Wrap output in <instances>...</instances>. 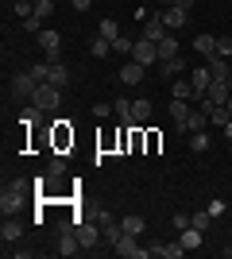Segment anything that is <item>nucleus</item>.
I'll list each match as a JSON object with an SVG mask.
<instances>
[{
	"instance_id": "obj_1",
	"label": "nucleus",
	"mask_w": 232,
	"mask_h": 259,
	"mask_svg": "<svg viewBox=\"0 0 232 259\" xmlns=\"http://www.w3.org/2000/svg\"><path fill=\"white\" fill-rule=\"evenodd\" d=\"M23 201H27V182L16 178V182H8V186H4V194H0V213H4V217L20 213Z\"/></svg>"
},
{
	"instance_id": "obj_2",
	"label": "nucleus",
	"mask_w": 232,
	"mask_h": 259,
	"mask_svg": "<svg viewBox=\"0 0 232 259\" xmlns=\"http://www.w3.org/2000/svg\"><path fill=\"white\" fill-rule=\"evenodd\" d=\"M31 105H39L43 112H55L58 105H62V85H55V81H39V89H35V101Z\"/></svg>"
},
{
	"instance_id": "obj_3",
	"label": "nucleus",
	"mask_w": 232,
	"mask_h": 259,
	"mask_svg": "<svg viewBox=\"0 0 232 259\" xmlns=\"http://www.w3.org/2000/svg\"><path fill=\"white\" fill-rule=\"evenodd\" d=\"M112 251L120 259H147L151 255V248H140V236H132V232H124V236L112 244Z\"/></svg>"
},
{
	"instance_id": "obj_4",
	"label": "nucleus",
	"mask_w": 232,
	"mask_h": 259,
	"mask_svg": "<svg viewBox=\"0 0 232 259\" xmlns=\"http://www.w3.org/2000/svg\"><path fill=\"white\" fill-rule=\"evenodd\" d=\"M39 47L47 51V62H62V35L58 31H39Z\"/></svg>"
},
{
	"instance_id": "obj_5",
	"label": "nucleus",
	"mask_w": 232,
	"mask_h": 259,
	"mask_svg": "<svg viewBox=\"0 0 232 259\" xmlns=\"http://www.w3.org/2000/svg\"><path fill=\"white\" fill-rule=\"evenodd\" d=\"M35 89H39L35 74H16V77H12V97H20V101H35Z\"/></svg>"
},
{
	"instance_id": "obj_6",
	"label": "nucleus",
	"mask_w": 232,
	"mask_h": 259,
	"mask_svg": "<svg viewBox=\"0 0 232 259\" xmlns=\"http://www.w3.org/2000/svg\"><path fill=\"white\" fill-rule=\"evenodd\" d=\"M74 232H77V240H81V248H97L101 244V225L97 221H77Z\"/></svg>"
},
{
	"instance_id": "obj_7",
	"label": "nucleus",
	"mask_w": 232,
	"mask_h": 259,
	"mask_svg": "<svg viewBox=\"0 0 232 259\" xmlns=\"http://www.w3.org/2000/svg\"><path fill=\"white\" fill-rule=\"evenodd\" d=\"M132 58L140 66H151V62H159V43H151V39H135V47H132Z\"/></svg>"
},
{
	"instance_id": "obj_8",
	"label": "nucleus",
	"mask_w": 232,
	"mask_h": 259,
	"mask_svg": "<svg viewBox=\"0 0 232 259\" xmlns=\"http://www.w3.org/2000/svg\"><path fill=\"white\" fill-rule=\"evenodd\" d=\"M190 85H194V93H198V101L209 93L213 85V74H209V66H194V74H190Z\"/></svg>"
},
{
	"instance_id": "obj_9",
	"label": "nucleus",
	"mask_w": 232,
	"mask_h": 259,
	"mask_svg": "<svg viewBox=\"0 0 232 259\" xmlns=\"http://www.w3.org/2000/svg\"><path fill=\"white\" fill-rule=\"evenodd\" d=\"M147 248H151V255H155V259H182V255H186V248H182L178 240H174V244H163V240H155V244H147Z\"/></svg>"
},
{
	"instance_id": "obj_10",
	"label": "nucleus",
	"mask_w": 232,
	"mask_h": 259,
	"mask_svg": "<svg viewBox=\"0 0 232 259\" xmlns=\"http://www.w3.org/2000/svg\"><path fill=\"white\" fill-rule=\"evenodd\" d=\"M159 20L166 23V31H178L182 23H186V8H178V4H170V8L159 12Z\"/></svg>"
},
{
	"instance_id": "obj_11",
	"label": "nucleus",
	"mask_w": 232,
	"mask_h": 259,
	"mask_svg": "<svg viewBox=\"0 0 232 259\" xmlns=\"http://www.w3.org/2000/svg\"><path fill=\"white\" fill-rule=\"evenodd\" d=\"M144 74H147V66H140L135 58L120 66V81H124V85H140V81H144Z\"/></svg>"
},
{
	"instance_id": "obj_12",
	"label": "nucleus",
	"mask_w": 232,
	"mask_h": 259,
	"mask_svg": "<svg viewBox=\"0 0 232 259\" xmlns=\"http://www.w3.org/2000/svg\"><path fill=\"white\" fill-rule=\"evenodd\" d=\"M20 236H23V225L16 221V213L4 217V225H0V240H4V244H16Z\"/></svg>"
},
{
	"instance_id": "obj_13",
	"label": "nucleus",
	"mask_w": 232,
	"mask_h": 259,
	"mask_svg": "<svg viewBox=\"0 0 232 259\" xmlns=\"http://www.w3.org/2000/svg\"><path fill=\"white\" fill-rule=\"evenodd\" d=\"M159 66H163V77H170V81L186 74V58H182V54H174V58H163Z\"/></svg>"
},
{
	"instance_id": "obj_14",
	"label": "nucleus",
	"mask_w": 232,
	"mask_h": 259,
	"mask_svg": "<svg viewBox=\"0 0 232 259\" xmlns=\"http://www.w3.org/2000/svg\"><path fill=\"white\" fill-rule=\"evenodd\" d=\"M228 89H232V81H217V77H213V85H209V93H205V97H209L213 105H228V97H232Z\"/></svg>"
},
{
	"instance_id": "obj_15",
	"label": "nucleus",
	"mask_w": 232,
	"mask_h": 259,
	"mask_svg": "<svg viewBox=\"0 0 232 259\" xmlns=\"http://www.w3.org/2000/svg\"><path fill=\"white\" fill-rule=\"evenodd\" d=\"M201 236H205V232L190 225V228H182V232H178V244H182L186 251H194V248H201Z\"/></svg>"
},
{
	"instance_id": "obj_16",
	"label": "nucleus",
	"mask_w": 232,
	"mask_h": 259,
	"mask_svg": "<svg viewBox=\"0 0 232 259\" xmlns=\"http://www.w3.org/2000/svg\"><path fill=\"white\" fill-rule=\"evenodd\" d=\"M201 128H209V112L194 108V112H190V120H186V124H182L178 132H186V136H190V132H201Z\"/></svg>"
},
{
	"instance_id": "obj_17",
	"label": "nucleus",
	"mask_w": 232,
	"mask_h": 259,
	"mask_svg": "<svg viewBox=\"0 0 232 259\" xmlns=\"http://www.w3.org/2000/svg\"><path fill=\"white\" fill-rule=\"evenodd\" d=\"M194 51H198L201 58H213V54H217V35H194Z\"/></svg>"
},
{
	"instance_id": "obj_18",
	"label": "nucleus",
	"mask_w": 232,
	"mask_h": 259,
	"mask_svg": "<svg viewBox=\"0 0 232 259\" xmlns=\"http://www.w3.org/2000/svg\"><path fill=\"white\" fill-rule=\"evenodd\" d=\"M166 35V23L159 20V16H147V23H144V39H151V43H159Z\"/></svg>"
},
{
	"instance_id": "obj_19",
	"label": "nucleus",
	"mask_w": 232,
	"mask_h": 259,
	"mask_svg": "<svg viewBox=\"0 0 232 259\" xmlns=\"http://www.w3.org/2000/svg\"><path fill=\"white\" fill-rule=\"evenodd\" d=\"M151 112H155V105H151L147 97L132 101V120H135V124H147V120H151Z\"/></svg>"
},
{
	"instance_id": "obj_20",
	"label": "nucleus",
	"mask_w": 232,
	"mask_h": 259,
	"mask_svg": "<svg viewBox=\"0 0 232 259\" xmlns=\"http://www.w3.org/2000/svg\"><path fill=\"white\" fill-rule=\"evenodd\" d=\"M170 93H174V101H198V93H194V85H190L186 77H174Z\"/></svg>"
},
{
	"instance_id": "obj_21",
	"label": "nucleus",
	"mask_w": 232,
	"mask_h": 259,
	"mask_svg": "<svg viewBox=\"0 0 232 259\" xmlns=\"http://www.w3.org/2000/svg\"><path fill=\"white\" fill-rule=\"evenodd\" d=\"M112 112L120 116L124 128H132V101H128V97H116V101H112Z\"/></svg>"
},
{
	"instance_id": "obj_22",
	"label": "nucleus",
	"mask_w": 232,
	"mask_h": 259,
	"mask_svg": "<svg viewBox=\"0 0 232 259\" xmlns=\"http://www.w3.org/2000/svg\"><path fill=\"white\" fill-rule=\"evenodd\" d=\"M190 112H194V108H190V101H170V120H174L178 128L190 120Z\"/></svg>"
},
{
	"instance_id": "obj_23",
	"label": "nucleus",
	"mask_w": 232,
	"mask_h": 259,
	"mask_svg": "<svg viewBox=\"0 0 232 259\" xmlns=\"http://www.w3.org/2000/svg\"><path fill=\"white\" fill-rule=\"evenodd\" d=\"M174 54H178V39L166 31L163 39H159V62H163V58H174Z\"/></svg>"
},
{
	"instance_id": "obj_24",
	"label": "nucleus",
	"mask_w": 232,
	"mask_h": 259,
	"mask_svg": "<svg viewBox=\"0 0 232 259\" xmlns=\"http://www.w3.org/2000/svg\"><path fill=\"white\" fill-rule=\"evenodd\" d=\"M120 225H124V232H132V236H144V232H147V221H144V217H124V221H120Z\"/></svg>"
},
{
	"instance_id": "obj_25",
	"label": "nucleus",
	"mask_w": 232,
	"mask_h": 259,
	"mask_svg": "<svg viewBox=\"0 0 232 259\" xmlns=\"http://www.w3.org/2000/svg\"><path fill=\"white\" fill-rule=\"evenodd\" d=\"M120 236H124V225H120V221H112V225H105V228H101V240H105L109 248H112V244H116Z\"/></svg>"
},
{
	"instance_id": "obj_26",
	"label": "nucleus",
	"mask_w": 232,
	"mask_h": 259,
	"mask_svg": "<svg viewBox=\"0 0 232 259\" xmlns=\"http://www.w3.org/2000/svg\"><path fill=\"white\" fill-rule=\"evenodd\" d=\"M190 151H209V136H205V128L201 132H190Z\"/></svg>"
},
{
	"instance_id": "obj_27",
	"label": "nucleus",
	"mask_w": 232,
	"mask_h": 259,
	"mask_svg": "<svg viewBox=\"0 0 232 259\" xmlns=\"http://www.w3.org/2000/svg\"><path fill=\"white\" fill-rule=\"evenodd\" d=\"M97 31H101V39H109V43H112V39H120V23H116V20H101Z\"/></svg>"
},
{
	"instance_id": "obj_28",
	"label": "nucleus",
	"mask_w": 232,
	"mask_h": 259,
	"mask_svg": "<svg viewBox=\"0 0 232 259\" xmlns=\"http://www.w3.org/2000/svg\"><path fill=\"white\" fill-rule=\"evenodd\" d=\"M51 81L66 89V81H70V70H66V66H62V62H51Z\"/></svg>"
},
{
	"instance_id": "obj_29",
	"label": "nucleus",
	"mask_w": 232,
	"mask_h": 259,
	"mask_svg": "<svg viewBox=\"0 0 232 259\" xmlns=\"http://www.w3.org/2000/svg\"><path fill=\"white\" fill-rule=\"evenodd\" d=\"M47 174H51V178H62V174H66V159H62V155H51V162H47Z\"/></svg>"
},
{
	"instance_id": "obj_30",
	"label": "nucleus",
	"mask_w": 232,
	"mask_h": 259,
	"mask_svg": "<svg viewBox=\"0 0 232 259\" xmlns=\"http://www.w3.org/2000/svg\"><path fill=\"white\" fill-rule=\"evenodd\" d=\"M190 225H194V228H201V232H209L213 213H209V209H205V213H194V217H190Z\"/></svg>"
},
{
	"instance_id": "obj_31",
	"label": "nucleus",
	"mask_w": 232,
	"mask_h": 259,
	"mask_svg": "<svg viewBox=\"0 0 232 259\" xmlns=\"http://www.w3.org/2000/svg\"><path fill=\"white\" fill-rule=\"evenodd\" d=\"M228 108H224V105H217V108H213V112H209V124H217V128H224V124H228Z\"/></svg>"
},
{
	"instance_id": "obj_32",
	"label": "nucleus",
	"mask_w": 232,
	"mask_h": 259,
	"mask_svg": "<svg viewBox=\"0 0 232 259\" xmlns=\"http://www.w3.org/2000/svg\"><path fill=\"white\" fill-rule=\"evenodd\" d=\"M35 16H39V20L55 16V0H35Z\"/></svg>"
},
{
	"instance_id": "obj_33",
	"label": "nucleus",
	"mask_w": 232,
	"mask_h": 259,
	"mask_svg": "<svg viewBox=\"0 0 232 259\" xmlns=\"http://www.w3.org/2000/svg\"><path fill=\"white\" fill-rule=\"evenodd\" d=\"M132 39H128V35H120V39H112V51H116V54H132Z\"/></svg>"
},
{
	"instance_id": "obj_34",
	"label": "nucleus",
	"mask_w": 232,
	"mask_h": 259,
	"mask_svg": "<svg viewBox=\"0 0 232 259\" xmlns=\"http://www.w3.org/2000/svg\"><path fill=\"white\" fill-rule=\"evenodd\" d=\"M89 51L97 54V58H105V54L112 51V43H109V39H101V35H97V39H93V47H89Z\"/></svg>"
},
{
	"instance_id": "obj_35",
	"label": "nucleus",
	"mask_w": 232,
	"mask_h": 259,
	"mask_svg": "<svg viewBox=\"0 0 232 259\" xmlns=\"http://www.w3.org/2000/svg\"><path fill=\"white\" fill-rule=\"evenodd\" d=\"M217 54H221V58H232V35H221V39H217Z\"/></svg>"
},
{
	"instance_id": "obj_36",
	"label": "nucleus",
	"mask_w": 232,
	"mask_h": 259,
	"mask_svg": "<svg viewBox=\"0 0 232 259\" xmlns=\"http://www.w3.org/2000/svg\"><path fill=\"white\" fill-rule=\"evenodd\" d=\"M39 116H43V108H39V105H27V108H23V124H35V120H39Z\"/></svg>"
},
{
	"instance_id": "obj_37",
	"label": "nucleus",
	"mask_w": 232,
	"mask_h": 259,
	"mask_svg": "<svg viewBox=\"0 0 232 259\" xmlns=\"http://www.w3.org/2000/svg\"><path fill=\"white\" fill-rule=\"evenodd\" d=\"M31 74H35V81H51V62H39Z\"/></svg>"
},
{
	"instance_id": "obj_38",
	"label": "nucleus",
	"mask_w": 232,
	"mask_h": 259,
	"mask_svg": "<svg viewBox=\"0 0 232 259\" xmlns=\"http://www.w3.org/2000/svg\"><path fill=\"white\" fill-rule=\"evenodd\" d=\"M23 31H43V20H39V16H27V20H23Z\"/></svg>"
},
{
	"instance_id": "obj_39",
	"label": "nucleus",
	"mask_w": 232,
	"mask_h": 259,
	"mask_svg": "<svg viewBox=\"0 0 232 259\" xmlns=\"http://www.w3.org/2000/svg\"><path fill=\"white\" fill-rule=\"evenodd\" d=\"M109 112H112V105H109V101H97V105H93V116H97V120H105Z\"/></svg>"
},
{
	"instance_id": "obj_40",
	"label": "nucleus",
	"mask_w": 232,
	"mask_h": 259,
	"mask_svg": "<svg viewBox=\"0 0 232 259\" xmlns=\"http://www.w3.org/2000/svg\"><path fill=\"white\" fill-rule=\"evenodd\" d=\"M170 225L182 232V228H190V217H186V213H174V217H170Z\"/></svg>"
},
{
	"instance_id": "obj_41",
	"label": "nucleus",
	"mask_w": 232,
	"mask_h": 259,
	"mask_svg": "<svg viewBox=\"0 0 232 259\" xmlns=\"http://www.w3.org/2000/svg\"><path fill=\"white\" fill-rule=\"evenodd\" d=\"M209 213H213V217H221V213H224V201H221V197H217V201H209Z\"/></svg>"
},
{
	"instance_id": "obj_42",
	"label": "nucleus",
	"mask_w": 232,
	"mask_h": 259,
	"mask_svg": "<svg viewBox=\"0 0 232 259\" xmlns=\"http://www.w3.org/2000/svg\"><path fill=\"white\" fill-rule=\"evenodd\" d=\"M70 4H74V12H89V4H93V0H70Z\"/></svg>"
},
{
	"instance_id": "obj_43",
	"label": "nucleus",
	"mask_w": 232,
	"mask_h": 259,
	"mask_svg": "<svg viewBox=\"0 0 232 259\" xmlns=\"http://www.w3.org/2000/svg\"><path fill=\"white\" fill-rule=\"evenodd\" d=\"M224 140L232 143V120H228V124H224Z\"/></svg>"
},
{
	"instance_id": "obj_44",
	"label": "nucleus",
	"mask_w": 232,
	"mask_h": 259,
	"mask_svg": "<svg viewBox=\"0 0 232 259\" xmlns=\"http://www.w3.org/2000/svg\"><path fill=\"white\" fill-rule=\"evenodd\" d=\"M174 4H178V8H186V12H190V4H194V0H174Z\"/></svg>"
},
{
	"instance_id": "obj_45",
	"label": "nucleus",
	"mask_w": 232,
	"mask_h": 259,
	"mask_svg": "<svg viewBox=\"0 0 232 259\" xmlns=\"http://www.w3.org/2000/svg\"><path fill=\"white\" fill-rule=\"evenodd\" d=\"M224 108H228V116H232V97H228V105H224Z\"/></svg>"
}]
</instances>
